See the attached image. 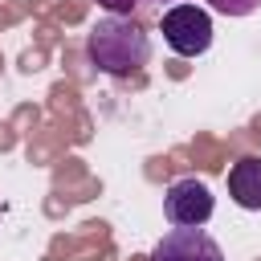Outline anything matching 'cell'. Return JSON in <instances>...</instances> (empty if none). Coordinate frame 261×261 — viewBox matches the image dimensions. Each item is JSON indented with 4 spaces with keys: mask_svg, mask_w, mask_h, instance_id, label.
<instances>
[{
    "mask_svg": "<svg viewBox=\"0 0 261 261\" xmlns=\"http://www.w3.org/2000/svg\"><path fill=\"white\" fill-rule=\"evenodd\" d=\"M86 53L102 73L126 77L151 61V37L130 16H102L86 37Z\"/></svg>",
    "mask_w": 261,
    "mask_h": 261,
    "instance_id": "obj_1",
    "label": "cell"
},
{
    "mask_svg": "<svg viewBox=\"0 0 261 261\" xmlns=\"http://www.w3.org/2000/svg\"><path fill=\"white\" fill-rule=\"evenodd\" d=\"M159 29H163L167 49L179 53V57H200V53H208V45H212V16H208V8H200V4H171V8L163 12Z\"/></svg>",
    "mask_w": 261,
    "mask_h": 261,
    "instance_id": "obj_2",
    "label": "cell"
},
{
    "mask_svg": "<svg viewBox=\"0 0 261 261\" xmlns=\"http://www.w3.org/2000/svg\"><path fill=\"white\" fill-rule=\"evenodd\" d=\"M212 208H216V200H212L208 184H204V179H196V175H184V179L167 184V192H163V212H167V220H171V224L204 228V224H208V216H212Z\"/></svg>",
    "mask_w": 261,
    "mask_h": 261,
    "instance_id": "obj_3",
    "label": "cell"
},
{
    "mask_svg": "<svg viewBox=\"0 0 261 261\" xmlns=\"http://www.w3.org/2000/svg\"><path fill=\"white\" fill-rule=\"evenodd\" d=\"M151 261H224V249L192 224H175L171 232L159 237V245L151 249Z\"/></svg>",
    "mask_w": 261,
    "mask_h": 261,
    "instance_id": "obj_4",
    "label": "cell"
},
{
    "mask_svg": "<svg viewBox=\"0 0 261 261\" xmlns=\"http://www.w3.org/2000/svg\"><path fill=\"white\" fill-rule=\"evenodd\" d=\"M228 196L245 212H261V155H245L228 167Z\"/></svg>",
    "mask_w": 261,
    "mask_h": 261,
    "instance_id": "obj_5",
    "label": "cell"
},
{
    "mask_svg": "<svg viewBox=\"0 0 261 261\" xmlns=\"http://www.w3.org/2000/svg\"><path fill=\"white\" fill-rule=\"evenodd\" d=\"M204 4L220 16H249V12L261 8V0H204Z\"/></svg>",
    "mask_w": 261,
    "mask_h": 261,
    "instance_id": "obj_6",
    "label": "cell"
},
{
    "mask_svg": "<svg viewBox=\"0 0 261 261\" xmlns=\"http://www.w3.org/2000/svg\"><path fill=\"white\" fill-rule=\"evenodd\" d=\"M98 4H102L110 16H130V12H135L143 0H98Z\"/></svg>",
    "mask_w": 261,
    "mask_h": 261,
    "instance_id": "obj_7",
    "label": "cell"
}]
</instances>
